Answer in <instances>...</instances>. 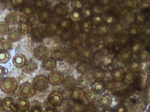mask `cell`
I'll list each match as a JSON object with an SVG mask.
<instances>
[{"mask_svg": "<svg viewBox=\"0 0 150 112\" xmlns=\"http://www.w3.org/2000/svg\"><path fill=\"white\" fill-rule=\"evenodd\" d=\"M18 87L17 80L13 77H6L0 83V88L3 92L7 94L14 92Z\"/></svg>", "mask_w": 150, "mask_h": 112, "instance_id": "obj_1", "label": "cell"}, {"mask_svg": "<svg viewBox=\"0 0 150 112\" xmlns=\"http://www.w3.org/2000/svg\"><path fill=\"white\" fill-rule=\"evenodd\" d=\"M49 81L47 77L43 75L36 76L33 78V85L36 90L43 91L47 88Z\"/></svg>", "mask_w": 150, "mask_h": 112, "instance_id": "obj_2", "label": "cell"}, {"mask_svg": "<svg viewBox=\"0 0 150 112\" xmlns=\"http://www.w3.org/2000/svg\"><path fill=\"white\" fill-rule=\"evenodd\" d=\"M19 90L21 96L25 98H30L33 97L36 90L33 85L28 82L22 83L19 87Z\"/></svg>", "mask_w": 150, "mask_h": 112, "instance_id": "obj_3", "label": "cell"}, {"mask_svg": "<svg viewBox=\"0 0 150 112\" xmlns=\"http://www.w3.org/2000/svg\"><path fill=\"white\" fill-rule=\"evenodd\" d=\"M48 79L52 85L56 86L60 85L63 83L64 77L61 72L59 70H54L49 74Z\"/></svg>", "mask_w": 150, "mask_h": 112, "instance_id": "obj_4", "label": "cell"}, {"mask_svg": "<svg viewBox=\"0 0 150 112\" xmlns=\"http://www.w3.org/2000/svg\"><path fill=\"white\" fill-rule=\"evenodd\" d=\"M78 72L80 74H87L92 70L93 66L91 63L86 60H80L76 66Z\"/></svg>", "mask_w": 150, "mask_h": 112, "instance_id": "obj_5", "label": "cell"}, {"mask_svg": "<svg viewBox=\"0 0 150 112\" xmlns=\"http://www.w3.org/2000/svg\"><path fill=\"white\" fill-rule=\"evenodd\" d=\"M63 100L62 93L58 91H53L48 97L49 103L54 106L60 105Z\"/></svg>", "mask_w": 150, "mask_h": 112, "instance_id": "obj_6", "label": "cell"}, {"mask_svg": "<svg viewBox=\"0 0 150 112\" xmlns=\"http://www.w3.org/2000/svg\"><path fill=\"white\" fill-rule=\"evenodd\" d=\"M69 9L67 4L61 3L56 4L54 7V15L58 18H63L66 16L68 14Z\"/></svg>", "mask_w": 150, "mask_h": 112, "instance_id": "obj_7", "label": "cell"}, {"mask_svg": "<svg viewBox=\"0 0 150 112\" xmlns=\"http://www.w3.org/2000/svg\"><path fill=\"white\" fill-rule=\"evenodd\" d=\"M53 12L48 8L41 10L39 15V19L43 23L47 24L52 21L53 19Z\"/></svg>", "mask_w": 150, "mask_h": 112, "instance_id": "obj_8", "label": "cell"}, {"mask_svg": "<svg viewBox=\"0 0 150 112\" xmlns=\"http://www.w3.org/2000/svg\"><path fill=\"white\" fill-rule=\"evenodd\" d=\"M20 15L16 11H11L5 16L4 20L8 25L14 26L18 24L20 22Z\"/></svg>", "mask_w": 150, "mask_h": 112, "instance_id": "obj_9", "label": "cell"}, {"mask_svg": "<svg viewBox=\"0 0 150 112\" xmlns=\"http://www.w3.org/2000/svg\"><path fill=\"white\" fill-rule=\"evenodd\" d=\"M60 30L59 23L57 22L52 21L46 25L45 30L46 34L48 37H53L58 34Z\"/></svg>", "mask_w": 150, "mask_h": 112, "instance_id": "obj_10", "label": "cell"}, {"mask_svg": "<svg viewBox=\"0 0 150 112\" xmlns=\"http://www.w3.org/2000/svg\"><path fill=\"white\" fill-rule=\"evenodd\" d=\"M80 56V51L78 49L72 48L66 54V58L69 63H74L79 60Z\"/></svg>", "mask_w": 150, "mask_h": 112, "instance_id": "obj_11", "label": "cell"}, {"mask_svg": "<svg viewBox=\"0 0 150 112\" xmlns=\"http://www.w3.org/2000/svg\"><path fill=\"white\" fill-rule=\"evenodd\" d=\"M49 54V51L46 46L40 45L35 48L34 51V55L37 59L40 61L47 58Z\"/></svg>", "mask_w": 150, "mask_h": 112, "instance_id": "obj_12", "label": "cell"}, {"mask_svg": "<svg viewBox=\"0 0 150 112\" xmlns=\"http://www.w3.org/2000/svg\"><path fill=\"white\" fill-rule=\"evenodd\" d=\"M85 97V92L82 88L75 87L71 91L70 98L76 102L82 101Z\"/></svg>", "mask_w": 150, "mask_h": 112, "instance_id": "obj_13", "label": "cell"}, {"mask_svg": "<svg viewBox=\"0 0 150 112\" xmlns=\"http://www.w3.org/2000/svg\"><path fill=\"white\" fill-rule=\"evenodd\" d=\"M31 33L33 39L36 42L42 41L46 35L45 30L40 27L32 29Z\"/></svg>", "mask_w": 150, "mask_h": 112, "instance_id": "obj_14", "label": "cell"}, {"mask_svg": "<svg viewBox=\"0 0 150 112\" xmlns=\"http://www.w3.org/2000/svg\"><path fill=\"white\" fill-rule=\"evenodd\" d=\"M99 42V37L95 33H88L85 39L86 45L91 47L97 46Z\"/></svg>", "mask_w": 150, "mask_h": 112, "instance_id": "obj_15", "label": "cell"}, {"mask_svg": "<svg viewBox=\"0 0 150 112\" xmlns=\"http://www.w3.org/2000/svg\"><path fill=\"white\" fill-rule=\"evenodd\" d=\"M112 103V98L110 94L105 93L101 95L98 100L100 106L103 108H108Z\"/></svg>", "mask_w": 150, "mask_h": 112, "instance_id": "obj_16", "label": "cell"}, {"mask_svg": "<svg viewBox=\"0 0 150 112\" xmlns=\"http://www.w3.org/2000/svg\"><path fill=\"white\" fill-rule=\"evenodd\" d=\"M69 45L72 48L79 49L82 47L84 44L83 38L79 35H72L69 40Z\"/></svg>", "mask_w": 150, "mask_h": 112, "instance_id": "obj_17", "label": "cell"}, {"mask_svg": "<svg viewBox=\"0 0 150 112\" xmlns=\"http://www.w3.org/2000/svg\"><path fill=\"white\" fill-rule=\"evenodd\" d=\"M2 106L6 111L15 112L16 111L15 101L11 98H5L2 102Z\"/></svg>", "mask_w": 150, "mask_h": 112, "instance_id": "obj_18", "label": "cell"}, {"mask_svg": "<svg viewBox=\"0 0 150 112\" xmlns=\"http://www.w3.org/2000/svg\"><path fill=\"white\" fill-rule=\"evenodd\" d=\"M93 62L95 66H99L105 60V53L102 50H98L93 53L92 57Z\"/></svg>", "mask_w": 150, "mask_h": 112, "instance_id": "obj_19", "label": "cell"}, {"mask_svg": "<svg viewBox=\"0 0 150 112\" xmlns=\"http://www.w3.org/2000/svg\"><path fill=\"white\" fill-rule=\"evenodd\" d=\"M22 34L18 28H13L11 29L8 33V38L12 42H16L21 39Z\"/></svg>", "mask_w": 150, "mask_h": 112, "instance_id": "obj_20", "label": "cell"}, {"mask_svg": "<svg viewBox=\"0 0 150 112\" xmlns=\"http://www.w3.org/2000/svg\"><path fill=\"white\" fill-rule=\"evenodd\" d=\"M92 77L96 81H101L105 77V73L104 70L99 67L93 69L91 71Z\"/></svg>", "mask_w": 150, "mask_h": 112, "instance_id": "obj_21", "label": "cell"}, {"mask_svg": "<svg viewBox=\"0 0 150 112\" xmlns=\"http://www.w3.org/2000/svg\"><path fill=\"white\" fill-rule=\"evenodd\" d=\"M56 66V61L52 57H47L43 60L42 67L46 70L52 71Z\"/></svg>", "mask_w": 150, "mask_h": 112, "instance_id": "obj_22", "label": "cell"}, {"mask_svg": "<svg viewBox=\"0 0 150 112\" xmlns=\"http://www.w3.org/2000/svg\"><path fill=\"white\" fill-rule=\"evenodd\" d=\"M66 53L62 48L58 47L54 49L51 52L52 57L58 61H62L66 57Z\"/></svg>", "mask_w": 150, "mask_h": 112, "instance_id": "obj_23", "label": "cell"}, {"mask_svg": "<svg viewBox=\"0 0 150 112\" xmlns=\"http://www.w3.org/2000/svg\"><path fill=\"white\" fill-rule=\"evenodd\" d=\"M110 31L109 25L103 23L97 26L96 29V33L99 37H105L108 35Z\"/></svg>", "mask_w": 150, "mask_h": 112, "instance_id": "obj_24", "label": "cell"}, {"mask_svg": "<svg viewBox=\"0 0 150 112\" xmlns=\"http://www.w3.org/2000/svg\"><path fill=\"white\" fill-rule=\"evenodd\" d=\"M91 90L97 95H100L106 90L105 85L100 81H96L91 85Z\"/></svg>", "mask_w": 150, "mask_h": 112, "instance_id": "obj_25", "label": "cell"}, {"mask_svg": "<svg viewBox=\"0 0 150 112\" xmlns=\"http://www.w3.org/2000/svg\"><path fill=\"white\" fill-rule=\"evenodd\" d=\"M26 57L22 54H16L12 58L13 65L16 67L20 68L23 67L26 63Z\"/></svg>", "mask_w": 150, "mask_h": 112, "instance_id": "obj_26", "label": "cell"}, {"mask_svg": "<svg viewBox=\"0 0 150 112\" xmlns=\"http://www.w3.org/2000/svg\"><path fill=\"white\" fill-rule=\"evenodd\" d=\"M18 29L23 34L29 33L32 30L30 23L26 20L20 21L18 24Z\"/></svg>", "mask_w": 150, "mask_h": 112, "instance_id": "obj_27", "label": "cell"}, {"mask_svg": "<svg viewBox=\"0 0 150 112\" xmlns=\"http://www.w3.org/2000/svg\"><path fill=\"white\" fill-rule=\"evenodd\" d=\"M125 73L124 70L121 68H117L112 71L111 76L114 81L121 82L124 79Z\"/></svg>", "mask_w": 150, "mask_h": 112, "instance_id": "obj_28", "label": "cell"}, {"mask_svg": "<svg viewBox=\"0 0 150 112\" xmlns=\"http://www.w3.org/2000/svg\"><path fill=\"white\" fill-rule=\"evenodd\" d=\"M62 83L64 89L68 90H71L75 88L76 84V81L73 77H68L64 79Z\"/></svg>", "mask_w": 150, "mask_h": 112, "instance_id": "obj_29", "label": "cell"}, {"mask_svg": "<svg viewBox=\"0 0 150 112\" xmlns=\"http://www.w3.org/2000/svg\"><path fill=\"white\" fill-rule=\"evenodd\" d=\"M80 55L83 58L86 59H90L92 58L93 54L92 47L88 46H86L82 47L80 51Z\"/></svg>", "mask_w": 150, "mask_h": 112, "instance_id": "obj_30", "label": "cell"}, {"mask_svg": "<svg viewBox=\"0 0 150 112\" xmlns=\"http://www.w3.org/2000/svg\"><path fill=\"white\" fill-rule=\"evenodd\" d=\"M73 22L70 18H63L61 19L58 23L60 29L62 31L69 30Z\"/></svg>", "mask_w": 150, "mask_h": 112, "instance_id": "obj_31", "label": "cell"}, {"mask_svg": "<svg viewBox=\"0 0 150 112\" xmlns=\"http://www.w3.org/2000/svg\"><path fill=\"white\" fill-rule=\"evenodd\" d=\"M78 83L79 85L84 89L88 88L91 84V80L90 77L86 74H84L79 77Z\"/></svg>", "mask_w": 150, "mask_h": 112, "instance_id": "obj_32", "label": "cell"}, {"mask_svg": "<svg viewBox=\"0 0 150 112\" xmlns=\"http://www.w3.org/2000/svg\"><path fill=\"white\" fill-rule=\"evenodd\" d=\"M16 104L18 109L21 111H25L30 106L29 101L25 98L19 99L17 102Z\"/></svg>", "mask_w": 150, "mask_h": 112, "instance_id": "obj_33", "label": "cell"}, {"mask_svg": "<svg viewBox=\"0 0 150 112\" xmlns=\"http://www.w3.org/2000/svg\"><path fill=\"white\" fill-rule=\"evenodd\" d=\"M82 22H73L70 30L74 35H79L83 32L82 30Z\"/></svg>", "mask_w": 150, "mask_h": 112, "instance_id": "obj_34", "label": "cell"}, {"mask_svg": "<svg viewBox=\"0 0 150 112\" xmlns=\"http://www.w3.org/2000/svg\"><path fill=\"white\" fill-rule=\"evenodd\" d=\"M73 35L70 29L62 31L59 35V39L62 43H66L69 41L70 38Z\"/></svg>", "mask_w": 150, "mask_h": 112, "instance_id": "obj_35", "label": "cell"}, {"mask_svg": "<svg viewBox=\"0 0 150 112\" xmlns=\"http://www.w3.org/2000/svg\"><path fill=\"white\" fill-rule=\"evenodd\" d=\"M23 67V70L25 72L28 74H30L36 69V65L34 61H29L25 63Z\"/></svg>", "mask_w": 150, "mask_h": 112, "instance_id": "obj_36", "label": "cell"}, {"mask_svg": "<svg viewBox=\"0 0 150 112\" xmlns=\"http://www.w3.org/2000/svg\"><path fill=\"white\" fill-rule=\"evenodd\" d=\"M82 30L83 32L89 33L92 29L93 25L91 20L87 19L82 22Z\"/></svg>", "mask_w": 150, "mask_h": 112, "instance_id": "obj_37", "label": "cell"}, {"mask_svg": "<svg viewBox=\"0 0 150 112\" xmlns=\"http://www.w3.org/2000/svg\"><path fill=\"white\" fill-rule=\"evenodd\" d=\"M12 43L8 39H1L0 40V50L8 51L12 47Z\"/></svg>", "mask_w": 150, "mask_h": 112, "instance_id": "obj_38", "label": "cell"}, {"mask_svg": "<svg viewBox=\"0 0 150 112\" xmlns=\"http://www.w3.org/2000/svg\"><path fill=\"white\" fill-rule=\"evenodd\" d=\"M85 97L86 100L89 103H93L97 100L98 95L94 93L91 89H89L86 91L85 93Z\"/></svg>", "mask_w": 150, "mask_h": 112, "instance_id": "obj_39", "label": "cell"}, {"mask_svg": "<svg viewBox=\"0 0 150 112\" xmlns=\"http://www.w3.org/2000/svg\"><path fill=\"white\" fill-rule=\"evenodd\" d=\"M11 57L10 53L8 51L0 50V63L5 64L9 61Z\"/></svg>", "mask_w": 150, "mask_h": 112, "instance_id": "obj_40", "label": "cell"}, {"mask_svg": "<svg viewBox=\"0 0 150 112\" xmlns=\"http://www.w3.org/2000/svg\"><path fill=\"white\" fill-rule=\"evenodd\" d=\"M104 45L106 48H111L113 47L115 42L114 37L111 35H108L104 37Z\"/></svg>", "mask_w": 150, "mask_h": 112, "instance_id": "obj_41", "label": "cell"}, {"mask_svg": "<svg viewBox=\"0 0 150 112\" xmlns=\"http://www.w3.org/2000/svg\"><path fill=\"white\" fill-rule=\"evenodd\" d=\"M33 14V9L32 7L30 6H25L22 9L21 14L24 17L29 18Z\"/></svg>", "mask_w": 150, "mask_h": 112, "instance_id": "obj_42", "label": "cell"}, {"mask_svg": "<svg viewBox=\"0 0 150 112\" xmlns=\"http://www.w3.org/2000/svg\"><path fill=\"white\" fill-rule=\"evenodd\" d=\"M90 20L91 22L93 25L97 26L103 23L104 18L102 17V15H93L90 18Z\"/></svg>", "mask_w": 150, "mask_h": 112, "instance_id": "obj_43", "label": "cell"}, {"mask_svg": "<svg viewBox=\"0 0 150 112\" xmlns=\"http://www.w3.org/2000/svg\"><path fill=\"white\" fill-rule=\"evenodd\" d=\"M83 16V14L81 11L74 9L71 12V19L73 22H79L81 21Z\"/></svg>", "mask_w": 150, "mask_h": 112, "instance_id": "obj_44", "label": "cell"}, {"mask_svg": "<svg viewBox=\"0 0 150 112\" xmlns=\"http://www.w3.org/2000/svg\"><path fill=\"white\" fill-rule=\"evenodd\" d=\"M85 107L79 102H76L71 108V112H84Z\"/></svg>", "mask_w": 150, "mask_h": 112, "instance_id": "obj_45", "label": "cell"}, {"mask_svg": "<svg viewBox=\"0 0 150 112\" xmlns=\"http://www.w3.org/2000/svg\"><path fill=\"white\" fill-rule=\"evenodd\" d=\"M85 2L83 0H74L72 3V7L74 10L81 11L84 8Z\"/></svg>", "mask_w": 150, "mask_h": 112, "instance_id": "obj_46", "label": "cell"}, {"mask_svg": "<svg viewBox=\"0 0 150 112\" xmlns=\"http://www.w3.org/2000/svg\"><path fill=\"white\" fill-rule=\"evenodd\" d=\"M93 14V15H102L105 13V10L104 7L99 4H96L92 6Z\"/></svg>", "mask_w": 150, "mask_h": 112, "instance_id": "obj_47", "label": "cell"}, {"mask_svg": "<svg viewBox=\"0 0 150 112\" xmlns=\"http://www.w3.org/2000/svg\"><path fill=\"white\" fill-rule=\"evenodd\" d=\"M9 31L8 25L6 22L0 21V36H4Z\"/></svg>", "mask_w": 150, "mask_h": 112, "instance_id": "obj_48", "label": "cell"}, {"mask_svg": "<svg viewBox=\"0 0 150 112\" xmlns=\"http://www.w3.org/2000/svg\"><path fill=\"white\" fill-rule=\"evenodd\" d=\"M82 10L83 16L86 19L91 18L93 15L92 7H85Z\"/></svg>", "mask_w": 150, "mask_h": 112, "instance_id": "obj_49", "label": "cell"}, {"mask_svg": "<svg viewBox=\"0 0 150 112\" xmlns=\"http://www.w3.org/2000/svg\"><path fill=\"white\" fill-rule=\"evenodd\" d=\"M35 7L38 9H45L47 4V0H36L34 3Z\"/></svg>", "mask_w": 150, "mask_h": 112, "instance_id": "obj_50", "label": "cell"}, {"mask_svg": "<svg viewBox=\"0 0 150 112\" xmlns=\"http://www.w3.org/2000/svg\"><path fill=\"white\" fill-rule=\"evenodd\" d=\"M124 81L127 84L131 83L134 80V76L133 74L130 72H127L125 74L124 76Z\"/></svg>", "mask_w": 150, "mask_h": 112, "instance_id": "obj_51", "label": "cell"}, {"mask_svg": "<svg viewBox=\"0 0 150 112\" xmlns=\"http://www.w3.org/2000/svg\"><path fill=\"white\" fill-rule=\"evenodd\" d=\"M127 108L124 104H121L118 105L115 107V112H127Z\"/></svg>", "mask_w": 150, "mask_h": 112, "instance_id": "obj_52", "label": "cell"}, {"mask_svg": "<svg viewBox=\"0 0 150 112\" xmlns=\"http://www.w3.org/2000/svg\"><path fill=\"white\" fill-rule=\"evenodd\" d=\"M104 21H105L104 23L108 25H111L114 22V18L112 15H109L105 18Z\"/></svg>", "mask_w": 150, "mask_h": 112, "instance_id": "obj_53", "label": "cell"}, {"mask_svg": "<svg viewBox=\"0 0 150 112\" xmlns=\"http://www.w3.org/2000/svg\"><path fill=\"white\" fill-rule=\"evenodd\" d=\"M30 112H43L41 107L38 105H33L30 108Z\"/></svg>", "mask_w": 150, "mask_h": 112, "instance_id": "obj_54", "label": "cell"}, {"mask_svg": "<svg viewBox=\"0 0 150 112\" xmlns=\"http://www.w3.org/2000/svg\"><path fill=\"white\" fill-rule=\"evenodd\" d=\"M25 0H12L11 3L13 6L16 7L21 6L25 2Z\"/></svg>", "mask_w": 150, "mask_h": 112, "instance_id": "obj_55", "label": "cell"}, {"mask_svg": "<svg viewBox=\"0 0 150 112\" xmlns=\"http://www.w3.org/2000/svg\"><path fill=\"white\" fill-rule=\"evenodd\" d=\"M85 3L91 6L99 4V0H85Z\"/></svg>", "mask_w": 150, "mask_h": 112, "instance_id": "obj_56", "label": "cell"}, {"mask_svg": "<svg viewBox=\"0 0 150 112\" xmlns=\"http://www.w3.org/2000/svg\"><path fill=\"white\" fill-rule=\"evenodd\" d=\"M112 0H99V4L103 7L108 6L111 3Z\"/></svg>", "mask_w": 150, "mask_h": 112, "instance_id": "obj_57", "label": "cell"}, {"mask_svg": "<svg viewBox=\"0 0 150 112\" xmlns=\"http://www.w3.org/2000/svg\"><path fill=\"white\" fill-rule=\"evenodd\" d=\"M122 26L120 24H116L114 25L112 28V31L114 32H119L121 30Z\"/></svg>", "mask_w": 150, "mask_h": 112, "instance_id": "obj_58", "label": "cell"}, {"mask_svg": "<svg viewBox=\"0 0 150 112\" xmlns=\"http://www.w3.org/2000/svg\"><path fill=\"white\" fill-rule=\"evenodd\" d=\"M5 74V70L2 66L0 65V78H2Z\"/></svg>", "mask_w": 150, "mask_h": 112, "instance_id": "obj_59", "label": "cell"}, {"mask_svg": "<svg viewBox=\"0 0 150 112\" xmlns=\"http://www.w3.org/2000/svg\"><path fill=\"white\" fill-rule=\"evenodd\" d=\"M121 58L122 60H127L129 58V55L127 54V53H126L125 52L123 53L122 54Z\"/></svg>", "mask_w": 150, "mask_h": 112, "instance_id": "obj_60", "label": "cell"}, {"mask_svg": "<svg viewBox=\"0 0 150 112\" xmlns=\"http://www.w3.org/2000/svg\"><path fill=\"white\" fill-rule=\"evenodd\" d=\"M44 112H58L54 108H52V107H48L45 110Z\"/></svg>", "mask_w": 150, "mask_h": 112, "instance_id": "obj_61", "label": "cell"}, {"mask_svg": "<svg viewBox=\"0 0 150 112\" xmlns=\"http://www.w3.org/2000/svg\"><path fill=\"white\" fill-rule=\"evenodd\" d=\"M61 3L64 4H68L71 0H59Z\"/></svg>", "mask_w": 150, "mask_h": 112, "instance_id": "obj_62", "label": "cell"}, {"mask_svg": "<svg viewBox=\"0 0 150 112\" xmlns=\"http://www.w3.org/2000/svg\"><path fill=\"white\" fill-rule=\"evenodd\" d=\"M102 112H115V111H114L113 110H112L111 109H106L105 110H104Z\"/></svg>", "mask_w": 150, "mask_h": 112, "instance_id": "obj_63", "label": "cell"}, {"mask_svg": "<svg viewBox=\"0 0 150 112\" xmlns=\"http://www.w3.org/2000/svg\"><path fill=\"white\" fill-rule=\"evenodd\" d=\"M2 104V102L1 100L0 99V107H1V106Z\"/></svg>", "mask_w": 150, "mask_h": 112, "instance_id": "obj_64", "label": "cell"}]
</instances>
